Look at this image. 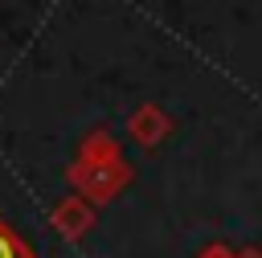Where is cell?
Masks as SVG:
<instances>
[{
	"label": "cell",
	"instance_id": "cell-1",
	"mask_svg": "<svg viewBox=\"0 0 262 258\" xmlns=\"http://www.w3.org/2000/svg\"><path fill=\"white\" fill-rule=\"evenodd\" d=\"M0 258H25V250H20V242L0 225Z\"/></svg>",
	"mask_w": 262,
	"mask_h": 258
},
{
	"label": "cell",
	"instance_id": "cell-2",
	"mask_svg": "<svg viewBox=\"0 0 262 258\" xmlns=\"http://www.w3.org/2000/svg\"><path fill=\"white\" fill-rule=\"evenodd\" d=\"M209 258H225V254H217V250H213V254H209Z\"/></svg>",
	"mask_w": 262,
	"mask_h": 258
}]
</instances>
